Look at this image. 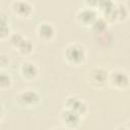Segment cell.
<instances>
[{
	"mask_svg": "<svg viewBox=\"0 0 130 130\" xmlns=\"http://www.w3.org/2000/svg\"><path fill=\"white\" fill-rule=\"evenodd\" d=\"M99 11L94 8H89L82 6L79 8L75 14L76 23L83 28H90L94 20L99 17Z\"/></svg>",
	"mask_w": 130,
	"mask_h": 130,
	"instance_id": "cell-5",
	"label": "cell"
},
{
	"mask_svg": "<svg viewBox=\"0 0 130 130\" xmlns=\"http://www.w3.org/2000/svg\"><path fill=\"white\" fill-rule=\"evenodd\" d=\"M63 59L71 66H81L87 58V51L84 45L80 43H69L63 49Z\"/></svg>",
	"mask_w": 130,
	"mask_h": 130,
	"instance_id": "cell-1",
	"label": "cell"
},
{
	"mask_svg": "<svg viewBox=\"0 0 130 130\" xmlns=\"http://www.w3.org/2000/svg\"><path fill=\"white\" fill-rule=\"evenodd\" d=\"M56 32H57L56 26L52 22L47 20L41 21L36 28L37 38L44 43H49L53 41L54 38L56 37Z\"/></svg>",
	"mask_w": 130,
	"mask_h": 130,
	"instance_id": "cell-7",
	"label": "cell"
},
{
	"mask_svg": "<svg viewBox=\"0 0 130 130\" xmlns=\"http://www.w3.org/2000/svg\"><path fill=\"white\" fill-rule=\"evenodd\" d=\"M115 5H116V3L114 1H111V0H99L96 10L102 15V14L110 11L111 9H113L115 7Z\"/></svg>",
	"mask_w": 130,
	"mask_h": 130,
	"instance_id": "cell-16",
	"label": "cell"
},
{
	"mask_svg": "<svg viewBox=\"0 0 130 130\" xmlns=\"http://www.w3.org/2000/svg\"><path fill=\"white\" fill-rule=\"evenodd\" d=\"M12 77L11 75L4 71V70H1V73H0V88L1 90H6V89H9L12 85Z\"/></svg>",
	"mask_w": 130,
	"mask_h": 130,
	"instance_id": "cell-15",
	"label": "cell"
},
{
	"mask_svg": "<svg viewBox=\"0 0 130 130\" xmlns=\"http://www.w3.org/2000/svg\"><path fill=\"white\" fill-rule=\"evenodd\" d=\"M109 24L110 23L102 15H99V17L94 20V22L92 23V25L90 26L89 29L92 32H94L96 36H101V35H104V34L108 32Z\"/></svg>",
	"mask_w": 130,
	"mask_h": 130,
	"instance_id": "cell-12",
	"label": "cell"
},
{
	"mask_svg": "<svg viewBox=\"0 0 130 130\" xmlns=\"http://www.w3.org/2000/svg\"><path fill=\"white\" fill-rule=\"evenodd\" d=\"M51 130H68V129H66V128L63 127V126H59V127H54V128H52Z\"/></svg>",
	"mask_w": 130,
	"mask_h": 130,
	"instance_id": "cell-21",
	"label": "cell"
},
{
	"mask_svg": "<svg viewBox=\"0 0 130 130\" xmlns=\"http://www.w3.org/2000/svg\"><path fill=\"white\" fill-rule=\"evenodd\" d=\"M109 85L117 90H126L130 87V74L120 68H116L109 73Z\"/></svg>",
	"mask_w": 130,
	"mask_h": 130,
	"instance_id": "cell-3",
	"label": "cell"
},
{
	"mask_svg": "<svg viewBox=\"0 0 130 130\" xmlns=\"http://www.w3.org/2000/svg\"><path fill=\"white\" fill-rule=\"evenodd\" d=\"M60 120L63 127L68 130H75L81 125L82 117L71 110L63 108V110L60 112Z\"/></svg>",
	"mask_w": 130,
	"mask_h": 130,
	"instance_id": "cell-8",
	"label": "cell"
},
{
	"mask_svg": "<svg viewBox=\"0 0 130 130\" xmlns=\"http://www.w3.org/2000/svg\"><path fill=\"white\" fill-rule=\"evenodd\" d=\"M10 9L14 15L21 19L29 18L34 14V5L26 0H14L10 3Z\"/></svg>",
	"mask_w": 130,
	"mask_h": 130,
	"instance_id": "cell-6",
	"label": "cell"
},
{
	"mask_svg": "<svg viewBox=\"0 0 130 130\" xmlns=\"http://www.w3.org/2000/svg\"><path fill=\"white\" fill-rule=\"evenodd\" d=\"M40 69L39 66L29 60H25L20 63L19 66V74L21 78L25 81H32L35 80L39 75Z\"/></svg>",
	"mask_w": 130,
	"mask_h": 130,
	"instance_id": "cell-10",
	"label": "cell"
},
{
	"mask_svg": "<svg viewBox=\"0 0 130 130\" xmlns=\"http://www.w3.org/2000/svg\"><path fill=\"white\" fill-rule=\"evenodd\" d=\"M110 71L102 66H95L88 71V83L94 88H104L109 85Z\"/></svg>",
	"mask_w": 130,
	"mask_h": 130,
	"instance_id": "cell-4",
	"label": "cell"
},
{
	"mask_svg": "<svg viewBox=\"0 0 130 130\" xmlns=\"http://www.w3.org/2000/svg\"><path fill=\"white\" fill-rule=\"evenodd\" d=\"M25 39V36H23L21 32H18V31H13L11 34V36L9 37L8 39V42L9 44L14 48V49H17V47L21 44V42Z\"/></svg>",
	"mask_w": 130,
	"mask_h": 130,
	"instance_id": "cell-17",
	"label": "cell"
},
{
	"mask_svg": "<svg viewBox=\"0 0 130 130\" xmlns=\"http://www.w3.org/2000/svg\"><path fill=\"white\" fill-rule=\"evenodd\" d=\"M34 49H35V45H34L32 41L25 37V39L21 42V44L17 47L16 50L21 56L26 57V56H29L34 52Z\"/></svg>",
	"mask_w": 130,
	"mask_h": 130,
	"instance_id": "cell-13",
	"label": "cell"
},
{
	"mask_svg": "<svg viewBox=\"0 0 130 130\" xmlns=\"http://www.w3.org/2000/svg\"><path fill=\"white\" fill-rule=\"evenodd\" d=\"M0 18H1V21H0V23H1V25H0V40L5 41V40L9 39V37L11 36V34L13 31L11 30L10 19L3 11H1V13H0Z\"/></svg>",
	"mask_w": 130,
	"mask_h": 130,
	"instance_id": "cell-11",
	"label": "cell"
},
{
	"mask_svg": "<svg viewBox=\"0 0 130 130\" xmlns=\"http://www.w3.org/2000/svg\"><path fill=\"white\" fill-rule=\"evenodd\" d=\"M124 4H125V6H126V8H127V10H128V12H129V14H130V0L124 2Z\"/></svg>",
	"mask_w": 130,
	"mask_h": 130,
	"instance_id": "cell-20",
	"label": "cell"
},
{
	"mask_svg": "<svg viewBox=\"0 0 130 130\" xmlns=\"http://www.w3.org/2000/svg\"><path fill=\"white\" fill-rule=\"evenodd\" d=\"M115 11H116V20L117 21H124L128 18V16L130 15L125 4L122 2L116 3L115 6Z\"/></svg>",
	"mask_w": 130,
	"mask_h": 130,
	"instance_id": "cell-14",
	"label": "cell"
},
{
	"mask_svg": "<svg viewBox=\"0 0 130 130\" xmlns=\"http://www.w3.org/2000/svg\"><path fill=\"white\" fill-rule=\"evenodd\" d=\"M15 101L16 104L21 108L32 109L40 106V104L42 103V96L37 90L27 88L19 91L15 95Z\"/></svg>",
	"mask_w": 130,
	"mask_h": 130,
	"instance_id": "cell-2",
	"label": "cell"
},
{
	"mask_svg": "<svg viewBox=\"0 0 130 130\" xmlns=\"http://www.w3.org/2000/svg\"><path fill=\"white\" fill-rule=\"evenodd\" d=\"M10 57L6 53H0V65H1V70H4V68L8 67L10 65Z\"/></svg>",
	"mask_w": 130,
	"mask_h": 130,
	"instance_id": "cell-18",
	"label": "cell"
},
{
	"mask_svg": "<svg viewBox=\"0 0 130 130\" xmlns=\"http://www.w3.org/2000/svg\"><path fill=\"white\" fill-rule=\"evenodd\" d=\"M129 125H130V120H129ZM129 129H130V128H129Z\"/></svg>",
	"mask_w": 130,
	"mask_h": 130,
	"instance_id": "cell-22",
	"label": "cell"
},
{
	"mask_svg": "<svg viewBox=\"0 0 130 130\" xmlns=\"http://www.w3.org/2000/svg\"><path fill=\"white\" fill-rule=\"evenodd\" d=\"M64 109L71 110L81 117H84L88 111L87 104L77 95H69L64 100Z\"/></svg>",
	"mask_w": 130,
	"mask_h": 130,
	"instance_id": "cell-9",
	"label": "cell"
},
{
	"mask_svg": "<svg viewBox=\"0 0 130 130\" xmlns=\"http://www.w3.org/2000/svg\"><path fill=\"white\" fill-rule=\"evenodd\" d=\"M114 130H130L128 127H126V126H122V125H119V126H117V127H115L114 128Z\"/></svg>",
	"mask_w": 130,
	"mask_h": 130,
	"instance_id": "cell-19",
	"label": "cell"
}]
</instances>
